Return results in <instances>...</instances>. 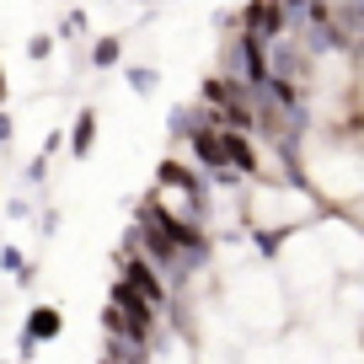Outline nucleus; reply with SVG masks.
Returning <instances> with one entry per match:
<instances>
[{"instance_id":"obj_5","label":"nucleus","mask_w":364,"mask_h":364,"mask_svg":"<svg viewBox=\"0 0 364 364\" xmlns=\"http://www.w3.org/2000/svg\"><path fill=\"white\" fill-rule=\"evenodd\" d=\"M156 182H161V188H177V193L188 198V220H193V225H204V171L182 166V161H161Z\"/></svg>"},{"instance_id":"obj_13","label":"nucleus","mask_w":364,"mask_h":364,"mask_svg":"<svg viewBox=\"0 0 364 364\" xmlns=\"http://www.w3.org/2000/svg\"><path fill=\"white\" fill-rule=\"evenodd\" d=\"M284 236H289V230H257V252H262V257H273Z\"/></svg>"},{"instance_id":"obj_15","label":"nucleus","mask_w":364,"mask_h":364,"mask_svg":"<svg viewBox=\"0 0 364 364\" xmlns=\"http://www.w3.org/2000/svg\"><path fill=\"white\" fill-rule=\"evenodd\" d=\"M27 54H33V59H48V54H54V38H48V33H38L33 43H27Z\"/></svg>"},{"instance_id":"obj_9","label":"nucleus","mask_w":364,"mask_h":364,"mask_svg":"<svg viewBox=\"0 0 364 364\" xmlns=\"http://www.w3.org/2000/svg\"><path fill=\"white\" fill-rule=\"evenodd\" d=\"M91 145H97V107H80L75 129H70V156L86 161V156H91Z\"/></svg>"},{"instance_id":"obj_2","label":"nucleus","mask_w":364,"mask_h":364,"mask_svg":"<svg viewBox=\"0 0 364 364\" xmlns=\"http://www.w3.org/2000/svg\"><path fill=\"white\" fill-rule=\"evenodd\" d=\"M220 75H230V80H241V86L262 91V86L273 80V65H268V43H257V38H247V33H230V43H225V65H220Z\"/></svg>"},{"instance_id":"obj_16","label":"nucleus","mask_w":364,"mask_h":364,"mask_svg":"<svg viewBox=\"0 0 364 364\" xmlns=\"http://www.w3.org/2000/svg\"><path fill=\"white\" fill-rule=\"evenodd\" d=\"M11 134H16V124H11V113H0V145H11Z\"/></svg>"},{"instance_id":"obj_10","label":"nucleus","mask_w":364,"mask_h":364,"mask_svg":"<svg viewBox=\"0 0 364 364\" xmlns=\"http://www.w3.org/2000/svg\"><path fill=\"white\" fill-rule=\"evenodd\" d=\"M118 54H124V38H118V33L97 38V43H91V70H113Z\"/></svg>"},{"instance_id":"obj_3","label":"nucleus","mask_w":364,"mask_h":364,"mask_svg":"<svg viewBox=\"0 0 364 364\" xmlns=\"http://www.w3.org/2000/svg\"><path fill=\"white\" fill-rule=\"evenodd\" d=\"M236 33H247V38H257V43H284L289 33H295V16L284 11V0H247L241 6V16H236Z\"/></svg>"},{"instance_id":"obj_17","label":"nucleus","mask_w":364,"mask_h":364,"mask_svg":"<svg viewBox=\"0 0 364 364\" xmlns=\"http://www.w3.org/2000/svg\"><path fill=\"white\" fill-rule=\"evenodd\" d=\"M0 113H6V70H0Z\"/></svg>"},{"instance_id":"obj_6","label":"nucleus","mask_w":364,"mask_h":364,"mask_svg":"<svg viewBox=\"0 0 364 364\" xmlns=\"http://www.w3.org/2000/svg\"><path fill=\"white\" fill-rule=\"evenodd\" d=\"M118 279H124V284L134 289V295H145L156 311H166V306H171V284L161 279L156 268H150L145 257H139V252H124V273H118Z\"/></svg>"},{"instance_id":"obj_8","label":"nucleus","mask_w":364,"mask_h":364,"mask_svg":"<svg viewBox=\"0 0 364 364\" xmlns=\"http://www.w3.org/2000/svg\"><path fill=\"white\" fill-rule=\"evenodd\" d=\"M59 327H65L59 306H38L33 316H27V327H22V353H33V343H54Z\"/></svg>"},{"instance_id":"obj_1","label":"nucleus","mask_w":364,"mask_h":364,"mask_svg":"<svg viewBox=\"0 0 364 364\" xmlns=\"http://www.w3.org/2000/svg\"><path fill=\"white\" fill-rule=\"evenodd\" d=\"M139 225H150V230H161L166 241H177L182 257L193 262V268L209 257V225H193L188 215H171V209L161 204V193H150L145 204H139Z\"/></svg>"},{"instance_id":"obj_4","label":"nucleus","mask_w":364,"mask_h":364,"mask_svg":"<svg viewBox=\"0 0 364 364\" xmlns=\"http://www.w3.org/2000/svg\"><path fill=\"white\" fill-rule=\"evenodd\" d=\"M268 65H273V80H289V86H306L311 91V75H316V54H311L300 38H284V43L268 48Z\"/></svg>"},{"instance_id":"obj_14","label":"nucleus","mask_w":364,"mask_h":364,"mask_svg":"<svg viewBox=\"0 0 364 364\" xmlns=\"http://www.w3.org/2000/svg\"><path fill=\"white\" fill-rule=\"evenodd\" d=\"M80 33H86V16H80V11H70L65 22H59V38H80Z\"/></svg>"},{"instance_id":"obj_11","label":"nucleus","mask_w":364,"mask_h":364,"mask_svg":"<svg viewBox=\"0 0 364 364\" xmlns=\"http://www.w3.org/2000/svg\"><path fill=\"white\" fill-rule=\"evenodd\" d=\"M129 86H134L139 97H150V91L161 86V75H156V70H150V65H134V70H129Z\"/></svg>"},{"instance_id":"obj_12","label":"nucleus","mask_w":364,"mask_h":364,"mask_svg":"<svg viewBox=\"0 0 364 364\" xmlns=\"http://www.w3.org/2000/svg\"><path fill=\"white\" fill-rule=\"evenodd\" d=\"M0 268H6V273H16V284H27V279H33V273H27V257H22L16 247H6V252H0Z\"/></svg>"},{"instance_id":"obj_7","label":"nucleus","mask_w":364,"mask_h":364,"mask_svg":"<svg viewBox=\"0 0 364 364\" xmlns=\"http://www.w3.org/2000/svg\"><path fill=\"white\" fill-rule=\"evenodd\" d=\"M220 134H225L230 171H236V177H257V171H262V156H257V145H252V134H241V129H220Z\"/></svg>"}]
</instances>
